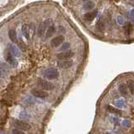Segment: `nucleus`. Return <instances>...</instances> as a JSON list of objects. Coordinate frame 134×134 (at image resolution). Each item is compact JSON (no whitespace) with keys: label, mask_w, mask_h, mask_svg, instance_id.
Instances as JSON below:
<instances>
[{"label":"nucleus","mask_w":134,"mask_h":134,"mask_svg":"<svg viewBox=\"0 0 134 134\" xmlns=\"http://www.w3.org/2000/svg\"><path fill=\"white\" fill-rule=\"evenodd\" d=\"M52 23H53V20L51 19H48L43 23H39V25L38 27V36L42 37L43 35L45 34V31H46L47 28H48L50 25H52Z\"/></svg>","instance_id":"1"},{"label":"nucleus","mask_w":134,"mask_h":134,"mask_svg":"<svg viewBox=\"0 0 134 134\" xmlns=\"http://www.w3.org/2000/svg\"><path fill=\"white\" fill-rule=\"evenodd\" d=\"M37 85L39 88H41L45 90H52L54 88V84H52L51 82L44 80L42 78H39L37 81Z\"/></svg>","instance_id":"2"},{"label":"nucleus","mask_w":134,"mask_h":134,"mask_svg":"<svg viewBox=\"0 0 134 134\" xmlns=\"http://www.w3.org/2000/svg\"><path fill=\"white\" fill-rule=\"evenodd\" d=\"M44 76L48 80H54L59 76V71L56 68H47L44 70Z\"/></svg>","instance_id":"3"},{"label":"nucleus","mask_w":134,"mask_h":134,"mask_svg":"<svg viewBox=\"0 0 134 134\" xmlns=\"http://www.w3.org/2000/svg\"><path fill=\"white\" fill-rule=\"evenodd\" d=\"M4 59L10 65H12L13 67L17 66L18 63H17V60H15V56L10 52L9 50H7L4 52Z\"/></svg>","instance_id":"4"},{"label":"nucleus","mask_w":134,"mask_h":134,"mask_svg":"<svg viewBox=\"0 0 134 134\" xmlns=\"http://www.w3.org/2000/svg\"><path fill=\"white\" fill-rule=\"evenodd\" d=\"M64 41H65L64 35H62V34L58 35V36H56L51 39L50 45H51V47H53V48H57V47H59L60 45H62L63 43H64Z\"/></svg>","instance_id":"5"},{"label":"nucleus","mask_w":134,"mask_h":134,"mask_svg":"<svg viewBox=\"0 0 134 134\" xmlns=\"http://www.w3.org/2000/svg\"><path fill=\"white\" fill-rule=\"evenodd\" d=\"M14 125L15 126V127L21 129L23 131H28V130L31 129V125L22 120H15Z\"/></svg>","instance_id":"6"},{"label":"nucleus","mask_w":134,"mask_h":134,"mask_svg":"<svg viewBox=\"0 0 134 134\" xmlns=\"http://www.w3.org/2000/svg\"><path fill=\"white\" fill-rule=\"evenodd\" d=\"M31 94L35 96V97H39V98H45L49 96V94L47 93L45 90L43 89H32L31 90Z\"/></svg>","instance_id":"7"},{"label":"nucleus","mask_w":134,"mask_h":134,"mask_svg":"<svg viewBox=\"0 0 134 134\" xmlns=\"http://www.w3.org/2000/svg\"><path fill=\"white\" fill-rule=\"evenodd\" d=\"M57 65L60 69H69L73 65V61L67 59V60H60L57 62Z\"/></svg>","instance_id":"8"},{"label":"nucleus","mask_w":134,"mask_h":134,"mask_svg":"<svg viewBox=\"0 0 134 134\" xmlns=\"http://www.w3.org/2000/svg\"><path fill=\"white\" fill-rule=\"evenodd\" d=\"M74 56V53L71 50H65V51H62L60 53H58L56 54V57L59 60H67V59L71 58Z\"/></svg>","instance_id":"9"},{"label":"nucleus","mask_w":134,"mask_h":134,"mask_svg":"<svg viewBox=\"0 0 134 134\" xmlns=\"http://www.w3.org/2000/svg\"><path fill=\"white\" fill-rule=\"evenodd\" d=\"M97 13H98V11H97V10L92 11V12H87V13L84 14L83 19H85L86 21H87V22H90V21H92L93 19L96 18V16Z\"/></svg>","instance_id":"10"},{"label":"nucleus","mask_w":134,"mask_h":134,"mask_svg":"<svg viewBox=\"0 0 134 134\" xmlns=\"http://www.w3.org/2000/svg\"><path fill=\"white\" fill-rule=\"evenodd\" d=\"M7 50H9L14 56L19 57V56H20V51H19V48H17V47L15 46L14 45H13V44H9V45H8V49Z\"/></svg>","instance_id":"11"},{"label":"nucleus","mask_w":134,"mask_h":134,"mask_svg":"<svg viewBox=\"0 0 134 134\" xmlns=\"http://www.w3.org/2000/svg\"><path fill=\"white\" fill-rule=\"evenodd\" d=\"M56 32V26L54 25V23H52L51 25H50L48 28H47L46 31H45V39H48L50 38L51 35L54 34V33Z\"/></svg>","instance_id":"12"},{"label":"nucleus","mask_w":134,"mask_h":134,"mask_svg":"<svg viewBox=\"0 0 134 134\" xmlns=\"http://www.w3.org/2000/svg\"><path fill=\"white\" fill-rule=\"evenodd\" d=\"M119 92L123 96H128V88L127 85H126L125 83H121L119 85Z\"/></svg>","instance_id":"13"},{"label":"nucleus","mask_w":134,"mask_h":134,"mask_svg":"<svg viewBox=\"0 0 134 134\" xmlns=\"http://www.w3.org/2000/svg\"><path fill=\"white\" fill-rule=\"evenodd\" d=\"M9 37L10 39V40L13 42V43H18L19 39H18V37H17V34H16V31L14 29H10L9 31Z\"/></svg>","instance_id":"14"},{"label":"nucleus","mask_w":134,"mask_h":134,"mask_svg":"<svg viewBox=\"0 0 134 134\" xmlns=\"http://www.w3.org/2000/svg\"><path fill=\"white\" fill-rule=\"evenodd\" d=\"M0 70L4 74H8L9 73L10 71V67L9 66V65L6 64V63H3V62H0Z\"/></svg>","instance_id":"15"},{"label":"nucleus","mask_w":134,"mask_h":134,"mask_svg":"<svg viewBox=\"0 0 134 134\" xmlns=\"http://www.w3.org/2000/svg\"><path fill=\"white\" fill-rule=\"evenodd\" d=\"M22 33L23 34V36H25L27 39H29V27L28 25H22Z\"/></svg>","instance_id":"16"},{"label":"nucleus","mask_w":134,"mask_h":134,"mask_svg":"<svg viewBox=\"0 0 134 134\" xmlns=\"http://www.w3.org/2000/svg\"><path fill=\"white\" fill-rule=\"evenodd\" d=\"M94 7H95V3L92 1H86L83 4V9L86 11H90L92 10Z\"/></svg>","instance_id":"17"},{"label":"nucleus","mask_w":134,"mask_h":134,"mask_svg":"<svg viewBox=\"0 0 134 134\" xmlns=\"http://www.w3.org/2000/svg\"><path fill=\"white\" fill-rule=\"evenodd\" d=\"M96 29L100 32H103L105 29V23L102 19H100L98 22L96 23Z\"/></svg>","instance_id":"18"},{"label":"nucleus","mask_w":134,"mask_h":134,"mask_svg":"<svg viewBox=\"0 0 134 134\" xmlns=\"http://www.w3.org/2000/svg\"><path fill=\"white\" fill-rule=\"evenodd\" d=\"M127 88L130 90V92H131L132 95H134V81H128Z\"/></svg>","instance_id":"19"},{"label":"nucleus","mask_w":134,"mask_h":134,"mask_svg":"<svg viewBox=\"0 0 134 134\" xmlns=\"http://www.w3.org/2000/svg\"><path fill=\"white\" fill-rule=\"evenodd\" d=\"M108 110H109L110 112L117 114V115H118V114H119V115H121V111H120V110H117L116 108H114V107H112V106H108Z\"/></svg>","instance_id":"20"},{"label":"nucleus","mask_w":134,"mask_h":134,"mask_svg":"<svg viewBox=\"0 0 134 134\" xmlns=\"http://www.w3.org/2000/svg\"><path fill=\"white\" fill-rule=\"evenodd\" d=\"M131 32H132V26H131V25H127L124 26V33L126 34L130 35Z\"/></svg>","instance_id":"21"},{"label":"nucleus","mask_w":134,"mask_h":134,"mask_svg":"<svg viewBox=\"0 0 134 134\" xmlns=\"http://www.w3.org/2000/svg\"><path fill=\"white\" fill-rule=\"evenodd\" d=\"M70 45L69 44V43H64V44H62V45L60 49L62 51H65L70 48Z\"/></svg>","instance_id":"22"},{"label":"nucleus","mask_w":134,"mask_h":134,"mask_svg":"<svg viewBox=\"0 0 134 134\" xmlns=\"http://www.w3.org/2000/svg\"><path fill=\"white\" fill-rule=\"evenodd\" d=\"M17 44H19V48H20L23 51H25L26 50V45H25V43H23V41H18Z\"/></svg>","instance_id":"23"},{"label":"nucleus","mask_w":134,"mask_h":134,"mask_svg":"<svg viewBox=\"0 0 134 134\" xmlns=\"http://www.w3.org/2000/svg\"><path fill=\"white\" fill-rule=\"evenodd\" d=\"M13 133H15V134H23L25 133V132L23 131V130L21 129H19V128H16V129H14L13 132H12Z\"/></svg>","instance_id":"24"},{"label":"nucleus","mask_w":134,"mask_h":134,"mask_svg":"<svg viewBox=\"0 0 134 134\" xmlns=\"http://www.w3.org/2000/svg\"><path fill=\"white\" fill-rule=\"evenodd\" d=\"M58 28H59V33H65V29L64 27L59 26Z\"/></svg>","instance_id":"25"},{"label":"nucleus","mask_w":134,"mask_h":134,"mask_svg":"<svg viewBox=\"0 0 134 134\" xmlns=\"http://www.w3.org/2000/svg\"><path fill=\"white\" fill-rule=\"evenodd\" d=\"M128 4L132 7H134V0H129L128 1Z\"/></svg>","instance_id":"26"},{"label":"nucleus","mask_w":134,"mask_h":134,"mask_svg":"<svg viewBox=\"0 0 134 134\" xmlns=\"http://www.w3.org/2000/svg\"><path fill=\"white\" fill-rule=\"evenodd\" d=\"M117 20L119 21V23H123V19L121 18V16H119V17L117 18Z\"/></svg>","instance_id":"27"},{"label":"nucleus","mask_w":134,"mask_h":134,"mask_svg":"<svg viewBox=\"0 0 134 134\" xmlns=\"http://www.w3.org/2000/svg\"><path fill=\"white\" fill-rule=\"evenodd\" d=\"M130 14H131V17L132 19H134V9L131 10V12H130Z\"/></svg>","instance_id":"28"},{"label":"nucleus","mask_w":134,"mask_h":134,"mask_svg":"<svg viewBox=\"0 0 134 134\" xmlns=\"http://www.w3.org/2000/svg\"><path fill=\"white\" fill-rule=\"evenodd\" d=\"M0 76H4V74H3L1 70H0Z\"/></svg>","instance_id":"29"},{"label":"nucleus","mask_w":134,"mask_h":134,"mask_svg":"<svg viewBox=\"0 0 134 134\" xmlns=\"http://www.w3.org/2000/svg\"><path fill=\"white\" fill-rule=\"evenodd\" d=\"M82 1H84V2L86 1H86H90V0H82Z\"/></svg>","instance_id":"30"}]
</instances>
